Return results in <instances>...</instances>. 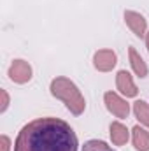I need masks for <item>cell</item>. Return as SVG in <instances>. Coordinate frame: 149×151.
I'll return each instance as SVG.
<instances>
[{"instance_id":"cell-15","label":"cell","mask_w":149,"mask_h":151,"mask_svg":"<svg viewBox=\"0 0 149 151\" xmlns=\"http://www.w3.org/2000/svg\"><path fill=\"white\" fill-rule=\"evenodd\" d=\"M148 47H149V35H148Z\"/></svg>"},{"instance_id":"cell-13","label":"cell","mask_w":149,"mask_h":151,"mask_svg":"<svg viewBox=\"0 0 149 151\" xmlns=\"http://www.w3.org/2000/svg\"><path fill=\"white\" fill-rule=\"evenodd\" d=\"M0 141H2V151H9V139H7V137L4 135V137H2Z\"/></svg>"},{"instance_id":"cell-7","label":"cell","mask_w":149,"mask_h":151,"mask_svg":"<svg viewBox=\"0 0 149 151\" xmlns=\"http://www.w3.org/2000/svg\"><path fill=\"white\" fill-rule=\"evenodd\" d=\"M117 88H119L126 97L137 95V88H135V84L132 83V77H130L128 72H125V70H121V72L117 74Z\"/></svg>"},{"instance_id":"cell-9","label":"cell","mask_w":149,"mask_h":151,"mask_svg":"<svg viewBox=\"0 0 149 151\" xmlns=\"http://www.w3.org/2000/svg\"><path fill=\"white\" fill-rule=\"evenodd\" d=\"M111 137L114 144H125L128 141V130L121 123H112L111 125Z\"/></svg>"},{"instance_id":"cell-8","label":"cell","mask_w":149,"mask_h":151,"mask_svg":"<svg viewBox=\"0 0 149 151\" xmlns=\"http://www.w3.org/2000/svg\"><path fill=\"white\" fill-rule=\"evenodd\" d=\"M133 144L139 151H149V134L144 128L140 127L133 128Z\"/></svg>"},{"instance_id":"cell-11","label":"cell","mask_w":149,"mask_h":151,"mask_svg":"<svg viewBox=\"0 0 149 151\" xmlns=\"http://www.w3.org/2000/svg\"><path fill=\"white\" fill-rule=\"evenodd\" d=\"M133 111H135V116L140 123L148 125L149 127V106L144 102V100H137L133 104Z\"/></svg>"},{"instance_id":"cell-5","label":"cell","mask_w":149,"mask_h":151,"mask_svg":"<svg viewBox=\"0 0 149 151\" xmlns=\"http://www.w3.org/2000/svg\"><path fill=\"white\" fill-rule=\"evenodd\" d=\"M125 19H126L128 27L135 32L137 37H144V34H146V19L140 14H137V12H125Z\"/></svg>"},{"instance_id":"cell-2","label":"cell","mask_w":149,"mask_h":151,"mask_svg":"<svg viewBox=\"0 0 149 151\" xmlns=\"http://www.w3.org/2000/svg\"><path fill=\"white\" fill-rule=\"evenodd\" d=\"M51 93L58 99H62L67 107L70 109V113L81 114L84 111V99L81 97L79 90L75 88L74 83H70L65 77H58L51 83Z\"/></svg>"},{"instance_id":"cell-1","label":"cell","mask_w":149,"mask_h":151,"mask_svg":"<svg viewBox=\"0 0 149 151\" xmlns=\"http://www.w3.org/2000/svg\"><path fill=\"white\" fill-rule=\"evenodd\" d=\"M14 151H77V135L60 118H39L19 130Z\"/></svg>"},{"instance_id":"cell-3","label":"cell","mask_w":149,"mask_h":151,"mask_svg":"<svg viewBox=\"0 0 149 151\" xmlns=\"http://www.w3.org/2000/svg\"><path fill=\"white\" fill-rule=\"evenodd\" d=\"M9 76L12 81L16 83H27L30 77H32V69L27 62L23 60H16L12 65H11V70H9Z\"/></svg>"},{"instance_id":"cell-6","label":"cell","mask_w":149,"mask_h":151,"mask_svg":"<svg viewBox=\"0 0 149 151\" xmlns=\"http://www.w3.org/2000/svg\"><path fill=\"white\" fill-rule=\"evenodd\" d=\"M116 65V55L112 51H98L95 55V67L98 70H111Z\"/></svg>"},{"instance_id":"cell-14","label":"cell","mask_w":149,"mask_h":151,"mask_svg":"<svg viewBox=\"0 0 149 151\" xmlns=\"http://www.w3.org/2000/svg\"><path fill=\"white\" fill-rule=\"evenodd\" d=\"M2 97H4V104H2V111H5V107H7V95H5V91H2Z\"/></svg>"},{"instance_id":"cell-4","label":"cell","mask_w":149,"mask_h":151,"mask_svg":"<svg viewBox=\"0 0 149 151\" xmlns=\"http://www.w3.org/2000/svg\"><path fill=\"white\" fill-rule=\"evenodd\" d=\"M105 104H107V107H109V111L112 114H116L117 118H126L128 116V104L125 102V100H121L117 95H114V93H105Z\"/></svg>"},{"instance_id":"cell-10","label":"cell","mask_w":149,"mask_h":151,"mask_svg":"<svg viewBox=\"0 0 149 151\" xmlns=\"http://www.w3.org/2000/svg\"><path fill=\"white\" fill-rule=\"evenodd\" d=\"M130 58H132V67H133L135 74L139 76V77H146V74H148V67H146V63L142 62V58L135 53L133 47L130 49Z\"/></svg>"},{"instance_id":"cell-12","label":"cell","mask_w":149,"mask_h":151,"mask_svg":"<svg viewBox=\"0 0 149 151\" xmlns=\"http://www.w3.org/2000/svg\"><path fill=\"white\" fill-rule=\"evenodd\" d=\"M82 151H114L111 146H107L104 141H98V139H93V141H88L84 146H82Z\"/></svg>"}]
</instances>
